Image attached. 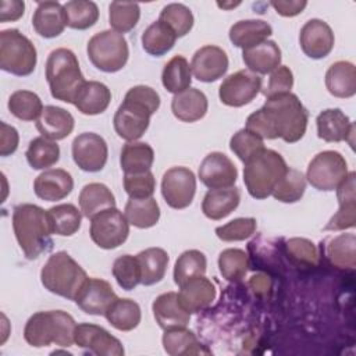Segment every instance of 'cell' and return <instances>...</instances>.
<instances>
[{
	"instance_id": "cell-1",
	"label": "cell",
	"mask_w": 356,
	"mask_h": 356,
	"mask_svg": "<svg viewBox=\"0 0 356 356\" xmlns=\"http://www.w3.org/2000/svg\"><path fill=\"white\" fill-rule=\"evenodd\" d=\"M307 120V110L289 92L267 99L261 108L248 117L245 128L261 139L281 138L286 143H295L303 138Z\"/></svg>"
},
{
	"instance_id": "cell-2",
	"label": "cell",
	"mask_w": 356,
	"mask_h": 356,
	"mask_svg": "<svg viewBox=\"0 0 356 356\" xmlns=\"http://www.w3.org/2000/svg\"><path fill=\"white\" fill-rule=\"evenodd\" d=\"M160 107L159 93L146 85L131 88L114 114V129L117 135L127 140H138L149 128L150 117Z\"/></svg>"
},
{
	"instance_id": "cell-3",
	"label": "cell",
	"mask_w": 356,
	"mask_h": 356,
	"mask_svg": "<svg viewBox=\"0 0 356 356\" xmlns=\"http://www.w3.org/2000/svg\"><path fill=\"white\" fill-rule=\"evenodd\" d=\"M13 228L15 239L29 260L38 259L53 248L47 213L32 203H22L14 207Z\"/></svg>"
},
{
	"instance_id": "cell-4",
	"label": "cell",
	"mask_w": 356,
	"mask_h": 356,
	"mask_svg": "<svg viewBox=\"0 0 356 356\" xmlns=\"http://www.w3.org/2000/svg\"><path fill=\"white\" fill-rule=\"evenodd\" d=\"M75 328L76 323L67 312H38L28 318L24 328V338L33 348H43L51 343L68 348L75 343Z\"/></svg>"
},
{
	"instance_id": "cell-5",
	"label": "cell",
	"mask_w": 356,
	"mask_h": 356,
	"mask_svg": "<svg viewBox=\"0 0 356 356\" xmlns=\"http://www.w3.org/2000/svg\"><path fill=\"white\" fill-rule=\"evenodd\" d=\"M46 79L50 93L56 100L72 104L79 89L86 82L76 56L65 47H58L49 54L46 61Z\"/></svg>"
},
{
	"instance_id": "cell-6",
	"label": "cell",
	"mask_w": 356,
	"mask_h": 356,
	"mask_svg": "<svg viewBox=\"0 0 356 356\" xmlns=\"http://www.w3.org/2000/svg\"><path fill=\"white\" fill-rule=\"evenodd\" d=\"M286 170L284 157L278 152L264 147L243 167V182L249 195L254 199L268 197Z\"/></svg>"
},
{
	"instance_id": "cell-7",
	"label": "cell",
	"mask_w": 356,
	"mask_h": 356,
	"mask_svg": "<svg viewBox=\"0 0 356 356\" xmlns=\"http://www.w3.org/2000/svg\"><path fill=\"white\" fill-rule=\"evenodd\" d=\"M86 271L64 250L51 254L40 270L42 285L51 293L74 300L83 282Z\"/></svg>"
},
{
	"instance_id": "cell-8",
	"label": "cell",
	"mask_w": 356,
	"mask_h": 356,
	"mask_svg": "<svg viewBox=\"0 0 356 356\" xmlns=\"http://www.w3.org/2000/svg\"><path fill=\"white\" fill-rule=\"evenodd\" d=\"M38 53L35 44L18 29L0 32V67L17 76H26L35 71Z\"/></svg>"
},
{
	"instance_id": "cell-9",
	"label": "cell",
	"mask_w": 356,
	"mask_h": 356,
	"mask_svg": "<svg viewBox=\"0 0 356 356\" xmlns=\"http://www.w3.org/2000/svg\"><path fill=\"white\" fill-rule=\"evenodd\" d=\"M86 51L90 63L103 72L122 70L129 57L127 39L113 29L95 33L88 42Z\"/></svg>"
},
{
	"instance_id": "cell-10",
	"label": "cell",
	"mask_w": 356,
	"mask_h": 356,
	"mask_svg": "<svg viewBox=\"0 0 356 356\" xmlns=\"http://www.w3.org/2000/svg\"><path fill=\"white\" fill-rule=\"evenodd\" d=\"M348 175V164L345 157L334 150L317 153L307 165L306 179L309 184L324 192L334 191Z\"/></svg>"
},
{
	"instance_id": "cell-11",
	"label": "cell",
	"mask_w": 356,
	"mask_h": 356,
	"mask_svg": "<svg viewBox=\"0 0 356 356\" xmlns=\"http://www.w3.org/2000/svg\"><path fill=\"white\" fill-rule=\"evenodd\" d=\"M92 241L102 249L110 250L121 246L129 235V222L117 207L102 210L90 218Z\"/></svg>"
},
{
	"instance_id": "cell-12",
	"label": "cell",
	"mask_w": 356,
	"mask_h": 356,
	"mask_svg": "<svg viewBox=\"0 0 356 356\" xmlns=\"http://www.w3.org/2000/svg\"><path fill=\"white\" fill-rule=\"evenodd\" d=\"M261 83L263 79L260 75L249 70H239L221 82L218 97L225 106L242 107L249 104L259 95Z\"/></svg>"
},
{
	"instance_id": "cell-13",
	"label": "cell",
	"mask_w": 356,
	"mask_h": 356,
	"mask_svg": "<svg viewBox=\"0 0 356 356\" xmlns=\"http://www.w3.org/2000/svg\"><path fill=\"white\" fill-rule=\"evenodd\" d=\"M196 192V177L186 167L168 168L161 179V195L165 203L177 210L188 207Z\"/></svg>"
},
{
	"instance_id": "cell-14",
	"label": "cell",
	"mask_w": 356,
	"mask_h": 356,
	"mask_svg": "<svg viewBox=\"0 0 356 356\" xmlns=\"http://www.w3.org/2000/svg\"><path fill=\"white\" fill-rule=\"evenodd\" d=\"M108 149L106 140L95 132H83L72 140V159L86 172H97L107 163Z\"/></svg>"
},
{
	"instance_id": "cell-15",
	"label": "cell",
	"mask_w": 356,
	"mask_h": 356,
	"mask_svg": "<svg viewBox=\"0 0 356 356\" xmlns=\"http://www.w3.org/2000/svg\"><path fill=\"white\" fill-rule=\"evenodd\" d=\"M74 341L81 349L97 356H122L125 352L120 339L103 327L90 323L76 324Z\"/></svg>"
},
{
	"instance_id": "cell-16",
	"label": "cell",
	"mask_w": 356,
	"mask_h": 356,
	"mask_svg": "<svg viewBox=\"0 0 356 356\" xmlns=\"http://www.w3.org/2000/svg\"><path fill=\"white\" fill-rule=\"evenodd\" d=\"M199 178L209 189H220L234 186L238 178V170L232 160L221 153H209L199 167Z\"/></svg>"
},
{
	"instance_id": "cell-17",
	"label": "cell",
	"mask_w": 356,
	"mask_h": 356,
	"mask_svg": "<svg viewBox=\"0 0 356 356\" xmlns=\"http://www.w3.org/2000/svg\"><path fill=\"white\" fill-rule=\"evenodd\" d=\"M118 296L113 291L111 285L102 278H89L83 282L74 302L76 306L92 316H104L108 306Z\"/></svg>"
},
{
	"instance_id": "cell-18",
	"label": "cell",
	"mask_w": 356,
	"mask_h": 356,
	"mask_svg": "<svg viewBox=\"0 0 356 356\" xmlns=\"http://www.w3.org/2000/svg\"><path fill=\"white\" fill-rule=\"evenodd\" d=\"M334 42L335 39L331 26L318 18L309 19L299 33L302 51L314 60L327 57L334 47Z\"/></svg>"
},
{
	"instance_id": "cell-19",
	"label": "cell",
	"mask_w": 356,
	"mask_h": 356,
	"mask_svg": "<svg viewBox=\"0 0 356 356\" xmlns=\"http://www.w3.org/2000/svg\"><path fill=\"white\" fill-rule=\"evenodd\" d=\"M191 70L200 82H214L222 78L228 70L227 53L214 44H206L197 49L192 57Z\"/></svg>"
},
{
	"instance_id": "cell-20",
	"label": "cell",
	"mask_w": 356,
	"mask_h": 356,
	"mask_svg": "<svg viewBox=\"0 0 356 356\" xmlns=\"http://www.w3.org/2000/svg\"><path fill=\"white\" fill-rule=\"evenodd\" d=\"M337 199L339 209L324 227L325 231H342L356 225V193L353 171L348 172L345 179L337 188Z\"/></svg>"
},
{
	"instance_id": "cell-21",
	"label": "cell",
	"mask_w": 356,
	"mask_h": 356,
	"mask_svg": "<svg viewBox=\"0 0 356 356\" xmlns=\"http://www.w3.org/2000/svg\"><path fill=\"white\" fill-rule=\"evenodd\" d=\"M74 189L71 174L63 168H50L39 174L33 182L35 195L46 202H57L67 197Z\"/></svg>"
},
{
	"instance_id": "cell-22",
	"label": "cell",
	"mask_w": 356,
	"mask_h": 356,
	"mask_svg": "<svg viewBox=\"0 0 356 356\" xmlns=\"http://www.w3.org/2000/svg\"><path fill=\"white\" fill-rule=\"evenodd\" d=\"M152 310L156 323L164 331L186 327L191 320V313L182 307L175 292L159 295L152 305Z\"/></svg>"
},
{
	"instance_id": "cell-23",
	"label": "cell",
	"mask_w": 356,
	"mask_h": 356,
	"mask_svg": "<svg viewBox=\"0 0 356 356\" xmlns=\"http://www.w3.org/2000/svg\"><path fill=\"white\" fill-rule=\"evenodd\" d=\"M216 298L214 284L204 275H196L179 286L178 299L182 307L189 313H197L206 309Z\"/></svg>"
},
{
	"instance_id": "cell-24",
	"label": "cell",
	"mask_w": 356,
	"mask_h": 356,
	"mask_svg": "<svg viewBox=\"0 0 356 356\" xmlns=\"http://www.w3.org/2000/svg\"><path fill=\"white\" fill-rule=\"evenodd\" d=\"M317 135L325 142H342L353 136L355 125L341 108L323 110L317 118Z\"/></svg>"
},
{
	"instance_id": "cell-25",
	"label": "cell",
	"mask_w": 356,
	"mask_h": 356,
	"mask_svg": "<svg viewBox=\"0 0 356 356\" xmlns=\"http://www.w3.org/2000/svg\"><path fill=\"white\" fill-rule=\"evenodd\" d=\"M75 121L70 111L57 106H44L36 120V129L50 140H61L74 129Z\"/></svg>"
},
{
	"instance_id": "cell-26",
	"label": "cell",
	"mask_w": 356,
	"mask_h": 356,
	"mask_svg": "<svg viewBox=\"0 0 356 356\" xmlns=\"http://www.w3.org/2000/svg\"><path fill=\"white\" fill-rule=\"evenodd\" d=\"M32 26L35 32L46 39L57 38L65 28L63 4L58 1H40L32 17Z\"/></svg>"
},
{
	"instance_id": "cell-27",
	"label": "cell",
	"mask_w": 356,
	"mask_h": 356,
	"mask_svg": "<svg viewBox=\"0 0 356 356\" xmlns=\"http://www.w3.org/2000/svg\"><path fill=\"white\" fill-rule=\"evenodd\" d=\"M281 49L274 40H264L242 51V60L249 71L254 74H268L281 65Z\"/></svg>"
},
{
	"instance_id": "cell-28",
	"label": "cell",
	"mask_w": 356,
	"mask_h": 356,
	"mask_svg": "<svg viewBox=\"0 0 356 356\" xmlns=\"http://www.w3.org/2000/svg\"><path fill=\"white\" fill-rule=\"evenodd\" d=\"M207 107L209 103L206 95L196 88H188L186 90L174 95L171 102L172 114L184 122L199 121L206 115Z\"/></svg>"
},
{
	"instance_id": "cell-29",
	"label": "cell",
	"mask_w": 356,
	"mask_h": 356,
	"mask_svg": "<svg viewBox=\"0 0 356 356\" xmlns=\"http://www.w3.org/2000/svg\"><path fill=\"white\" fill-rule=\"evenodd\" d=\"M241 202V192L236 186L210 189L202 202V211L210 220H221L229 216Z\"/></svg>"
},
{
	"instance_id": "cell-30",
	"label": "cell",
	"mask_w": 356,
	"mask_h": 356,
	"mask_svg": "<svg viewBox=\"0 0 356 356\" xmlns=\"http://www.w3.org/2000/svg\"><path fill=\"white\" fill-rule=\"evenodd\" d=\"M111 102L110 89L97 81H86L79 89L74 106L85 115H97L107 110Z\"/></svg>"
},
{
	"instance_id": "cell-31",
	"label": "cell",
	"mask_w": 356,
	"mask_h": 356,
	"mask_svg": "<svg viewBox=\"0 0 356 356\" xmlns=\"http://www.w3.org/2000/svg\"><path fill=\"white\" fill-rule=\"evenodd\" d=\"M273 28L263 19H242L229 28V40L242 50L250 49L271 36Z\"/></svg>"
},
{
	"instance_id": "cell-32",
	"label": "cell",
	"mask_w": 356,
	"mask_h": 356,
	"mask_svg": "<svg viewBox=\"0 0 356 356\" xmlns=\"http://www.w3.org/2000/svg\"><path fill=\"white\" fill-rule=\"evenodd\" d=\"M327 90L341 99L356 93V68L350 61H337L325 72Z\"/></svg>"
},
{
	"instance_id": "cell-33",
	"label": "cell",
	"mask_w": 356,
	"mask_h": 356,
	"mask_svg": "<svg viewBox=\"0 0 356 356\" xmlns=\"http://www.w3.org/2000/svg\"><path fill=\"white\" fill-rule=\"evenodd\" d=\"M154 161V150L146 142H128L122 146L120 165L124 174H140L150 171Z\"/></svg>"
},
{
	"instance_id": "cell-34",
	"label": "cell",
	"mask_w": 356,
	"mask_h": 356,
	"mask_svg": "<svg viewBox=\"0 0 356 356\" xmlns=\"http://www.w3.org/2000/svg\"><path fill=\"white\" fill-rule=\"evenodd\" d=\"M79 207L86 218H92L102 210L115 207V197L113 192L100 182H92L82 188L79 197Z\"/></svg>"
},
{
	"instance_id": "cell-35",
	"label": "cell",
	"mask_w": 356,
	"mask_h": 356,
	"mask_svg": "<svg viewBox=\"0 0 356 356\" xmlns=\"http://www.w3.org/2000/svg\"><path fill=\"white\" fill-rule=\"evenodd\" d=\"M161 342L165 353H168L170 356L209 353L207 349H203V345L197 341L196 335L191 330H186V327L167 330L163 335Z\"/></svg>"
},
{
	"instance_id": "cell-36",
	"label": "cell",
	"mask_w": 356,
	"mask_h": 356,
	"mask_svg": "<svg viewBox=\"0 0 356 356\" xmlns=\"http://www.w3.org/2000/svg\"><path fill=\"white\" fill-rule=\"evenodd\" d=\"M142 271V285H154L160 282L167 271L168 253L161 248H149L136 254Z\"/></svg>"
},
{
	"instance_id": "cell-37",
	"label": "cell",
	"mask_w": 356,
	"mask_h": 356,
	"mask_svg": "<svg viewBox=\"0 0 356 356\" xmlns=\"http://www.w3.org/2000/svg\"><path fill=\"white\" fill-rule=\"evenodd\" d=\"M104 317L118 331H132L140 323V307L139 305L127 298H117L106 310Z\"/></svg>"
},
{
	"instance_id": "cell-38",
	"label": "cell",
	"mask_w": 356,
	"mask_h": 356,
	"mask_svg": "<svg viewBox=\"0 0 356 356\" xmlns=\"http://www.w3.org/2000/svg\"><path fill=\"white\" fill-rule=\"evenodd\" d=\"M142 47L143 50L154 57H161L167 54L175 44L177 35L164 22L154 21L142 33Z\"/></svg>"
},
{
	"instance_id": "cell-39",
	"label": "cell",
	"mask_w": 356,
	"mask_h": 356,
	"mask_svg": "<svg viewBox=\"0 0 356 356\" xmlns=\"http://www.w3.org/2000/svg\"><path fill=\"white\" fill-rule=\"evenodd\" d=\"M51 234L72 236L81 228V210L71 203H63L46 210Z\"/></svg>"
},
{
	"instance_id": "cell-40",
	"label": "cell",
	"mask_w": 356,
	"mask_h": 356,
	"mask_svg": "<svg viewBox=\"0 0 356 356\" xmlns=\"http://www.w3.org/2000/svg\"><path fill=\"white\" fill-rule=\"evenodd\" d=\"M124 214L131 225L140 229H146L159 222L160 207L154 197H146V199L129 197V200L125 204Z\"/></svg>"
},
{
	"instance_id": "cell-41",
	"label": "cell",
	"mask_w": 356,
	"mask_h": 356,
	"mask_svg": "<svg viewBox=\"0 0 356 356\" xmlns=\"http://www.w3.org/2000/svg\"><path fill=\"white\" fill-rule=\"evenodd\" d=\"M161 82L167 92L179 93L191 88L192 70L184 56H174L163 68Z\"/></svg>"
},
{
	"instance_id": "cell-42",
	"label": "cell",
	"mask_w": 356,
	"mask_h": 356,
	"mask_svg": "<svg viewBox=\"0 0 356 356\" xmlns=\"http://www.w3.org/2000/svg\"><path fill=\"white\" fill-rule=\"evenodd\" d=\"M65 26L83 31L93 26L99 19L97 4L89 0H72L63 4Z\"/></svg>"
},
{
	"instance_id": "cell-43",
	"label": "cell",
	"mask_w": 356,
	"mask_h": 356,
	"mask_svg": "<svg viewBox=\"0 0 356 356\" xmlns=\"http://www.w3.org/2000/svg\"><path fill=\"white\" fill-rule=\"evenodd\" d=\"M25 156L33 170H46L60 160V147L54 140L39 136L29 142Z\"/></svg>"
},
{
	"instance_id": "cell-44",
	"label": "cell",
	"mask_w": 356,
	"mask_h": 356,
	"mask_svg": "<svg viewBox=\"0 0 356 356\" xmlns=\"http://www.w3.org/2000/svg\"><path fill=\"white\" fill-rule=\"evenodd\" d=\"M356 236L355 234H341L327 245V257L338 268H355L356 264Z\"/></svg>"
},
{
	"instance_id": "cell-45",
	"label": "cell",
	"mask_w": 356,
	"mask_h": 356,
	"mask_svg": "<svg viewBox=\"0 0 356 356\" xmlns=\"http://www.w3.org/2000/svg\"><path fill=\"white\" fill-rule=\"evenodd\" d=\"M10 113L22 121H36L43 111L40 97L31 90H17L8 99Z\"/></svg>"
},
{
	"instance_id": "cell-46",
	"label": "cell",
	"mask_w": 356,
	"mask_h": 356,
	"mask_svg": "<svg viewBox=\"0 0 356 356\" xmlns=\"http://www.w3.org/2000/svg\"><path fill=\"white\" fill-rule=\"evenodd\" d=\"M207 260L204 253L196 249L185 250L177 259L174 266V282L181 286L185 281L196 275H204Z\"/></svg>"
},
{
	"instance_id": "cell-47",
	"label": "cell",
	"mask_w": 356,
	"mask_h": 356,
	"mask_svg": "<svg viewBox=\"0 0 356 356\" xmlns=\"http://www.w3.org/2000/svg\"><path fill=\"white\" fill-rule=\"evenodd\" d=\"M306 189V177L302 171L289 168L278 181L273 191V196L282 203H295L300 200Z\"/></svg>"
},
{
	"instance_id": "cell-48",
	"label": "cell",
	"mask_w": 356,
	"mask_h": 356,
	"mask_svg": "<svg viewBox=\"0 0 356 356\" xmlns=\"http://www.w3.org/2000/svg\"><path fill=\"white\" fill-rule=\"evenodd\" d=\"M140 18V8L138 3L132 1H113L108 7V21L113 31L125 33L132 31Z\"/></svg>"
},
{
	"instance_id": "cell-49",
	"label": "cell",
	"mask_w": 356,
	"mask_h": 356,
	"mask_svg": "<svg viewBox=\"0 0 356 356\" xmlns=\"http://www.w3.org/2000/svg\"><path fill=\"white\" fill-rule=\"evenodd\" d=\"M218 267L221 275L231 282L241 281L249 267V260L248 254L242 249H225L220 253L218 256Z\"/></svg>"
},
{
	"instance_id": "cell-50",
	"label": "cell",
	"mask_w": 356,
	"mask_h": 356,
	"mask_svg": "<svg viewBox=\"0 0 356 356\" xmlns=\"http://www.w3.org/2000/svg\"><path fill=\"white\" fill-rule=\"evenodd\" d=\"M113 275L122 289L132 291L134 288H136L142 280V271L138 257L131 254H122L117 257L113 264Z\"/></svg>"
},
{
	"instance_id": "cell-51",
	"label": "cell",
	"mask_w": 356,
	"mask_h": 356,
	"mask_svg": "<svg viewBox=\"0 0 356 356\" xmlns=\"http://www.w3.org/2000/svg\"><path fill=\"white\" fill-rule=\"evenodd\" d=\"M159 19L161 22H164L165 25H168L174 31L177 38L185 36L186 33H189V31L193 26L192 11L189 10V7H186L185 4H181V3L167 4L161 10Z\"/></svg>"
},
{
	"instance_id": "cell-52",
	"label": "cell",
	"mask_w": 356,
	"mask_h": 356,
	"mask_svg": "<svg viewBox=\"0 0 356 356\" xmlns=\"http://www.w3.org/2000/svg\"><path fill=\"white\" fill-rule=\"evenodd\" d=\"M229 149L245 164L248 160H250L253 156L264 149V142L259 135L243 128L232 135L229 140Z\"/></svg>"
},
{
	"instance_id": "cell-53",
	"label": "cell",
	"mask_w": 356,
	"mask_h": 356,
	"mask_svg": "<svg viewBox=\"0 0 356 356\" xmlns=\"http://www.w3.org/2000/svg\"><path fill=\"white\" fill-rule=\"evenodd\" d=\"M256 220L253 217H239L216 228V235L224 242L245 241L256 231Z\"/></svg>"
},
{
	"instance_id": "cell-54",
	"label": "cell",
	"mask_w": 356,
	"mask_h": 356,
	"mask_svg": "<svg viewBox=\"0 0 356 356\" xmlns=\"http://www.w3.org/2000/svg\"><path fill=\"white\" fill-rule=\"evenodd\" d=\"M124 189L132 199L152 197L156 189V179L150 171L140 174H124Z\"/></svg>"
},
{
	"instance_id": "cell-55",
	"label": "cell",
	"mask_w": 356,
	"mask_h": 356,
	"mask_svg": "<svg viewBox=\"0 0 356 356\" xmlns=\"http://www.w3.org/2000/svg\"><path fill=\"white\" fill-rule=\"evenodd\" d=\"M288 254L298 264L316 266L318 261V252L316 245L305 238H292L286 242Z\"/></svg>"
},
{
	"instance_id": "cell-56",
	"label": "cell",
	"mask_w": 356,
	"mask_h": 356,
	"mask_svg": "<svg viewBox=\"0 0 356 356\" xmlns=\"http://www.w3.org/2000/svg\"><path fill=\"white\" fill-rule=\"evenodd\" d=\"M293 86V74L286 65L277 67L268 79L267 86L263 89V95L270 99L278 95L289 93Z\"/></svg>"
},
{
	"instance_id": "cell-57",
	"label": "cell",
	"mask_w": 356,
	"mask_h": 356,
	"mask_svg": "<svg viewBox=\"0 0 356 356\" xmlns=\"http://www.w3.org/2000/svg\"><path fill=\"white\" fill-rule=\"evenodd\" d=\"M19 136L14 127L7 122H0V154L3 157L11 156L18 147Z\"/></svg>"
},
{
	"instance_id": "cell-58",
	"label": "cell",
	"mask_w": 356,
	"mask_h": 356,
	"mask_svg": "<svg viewBox=\"0 0 356 356\" xmlns=\"http://www.w3.org/2000/svg\"><path fill=\"white\" fill-rule=\"evenodd\" d=\"M25 13V3L21 0H1L0 1V21H17Z\"/></svg>"
},
{
	"instance_id": "cell-59",
	"label": "cell",
	"mask_w": 356,
	"mask_h": 356,
	"mask_svg": "<svg viewBox=\"0 0 356 356\" xmlns=\"http://www.w3.org/2000/svg\"><path fill=\"white\" fill-rule=\"evenodd\" d=\"M270 6L277 11V14L282 15V17H295L298 14H300L306 6L307 1H300V0H274L270 1Z\"/></svg>"
},
{
	"instance_id": "cell-60",
	"label": "cell",
	"mask_w": 356,
	"mask_h": 356,
	"mask_svg": "<svg viewBox=\"0 0 356 356\" xmlns=\"http://www.w3.org/2000/svg\"><path fill=\"white\" fill-rule=\"evenodd\" d=\"M249 284H250L252 289L254 291V293H257V295L266 293V292L270 289V286H271V282H270L268 277L264 275V274H256V275H253V277L250 278V282H249Z\"/></svg>"
},
{
	"instance_id": "cell-61",
	"label": "cell",
	"mask_w": 356,
	"mask_h": 356,
	"mask_svg": "<svg viewBox=\"0 0 356 356\" xmlns=\"http://www.w3.org/2000/svg\"><path fill=\"white\" fill-rule=\"evenodd\" d=\"M241 3L238 1V3H229V4H225V3H218L217 6L218 7H221V8H232V7H236V6H239Z\"/></svg>"
}]
</instances>
